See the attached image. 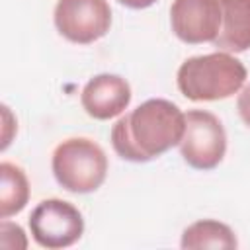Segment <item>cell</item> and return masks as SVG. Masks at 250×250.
Segmentation results:
<instances>
[{"label":"cell","instance_id":"obj_1","mask_svg":"<svg viewBox=\"0 0 250 250\" xmlns=\"http://www.w3.org/2000/svg\"><path fill=\"white\" fill-rule=\"evenodd\" d=\"M186 129V111L164 98H150L111 127L109 141L117 156L129 162H150L178 146Z\"/></svg>","mask_w":250,"mask_h":250},{"label":"cell","instance_id":"obj_2","mask_svg":"<svg viewBox=\"0 0 250 250\" xmlns=\"http://www.w3.org/2000/svg\"><path fill=\"white\" fill-rule=\"evenodd\" d=\"M246 78L248 70L244 62L227 51L189 57L176 72L180 94L191 102L227 100L244 88Z\"/></svg>","mask_w":250,"mask_h":250},{"label":"cell","instance_id":"obj_3","mask_svg":"<svg viewBox=\"0 0 250 250\" xmlns=\"http://www.w3.org/2000/svg\"><path fill=\"white\" fill-rule=\"evenodd\" d=\"M105 150L88 137H70L59 143L51 156L57 184L70 193H92L107 176Z\"/></svg>","mask_w":250,"mask_h":250},{"label":"cell","instance_id":"obj_4","mask_svg":"<svg viewBox=\"0 0 250 250\" xmlns=\"http://www.w3.org/2000/svg\"><path fill=\"white\" fill-rule=\"evenodd\" d=\"M178 146L188 166L203 172L213 170L227 154V131L215 113L207 109H188L184 137Z\"/></svg>","mask_w":250,"mask_h":250},{"label":"cell","instance_id":"obj_5","mask_svg":"<svg viewBox=\"0 0 250 250\" xmlns=\"http://www.w3.org/2000/svg\"><path fill=\"white\" fill-rule=\"evenodd\" d=\"M29 232L41 248H68L82 238L84 217L70 201L59 197L43 199L29 215Z\"/></svg>","mask_w":250,"mask_h":250},{"label":"cell","instance_id":"obj_6","mask_svg":"<svg viewBox=\"0 0 250 250\" xmlns=\"http://www.w3.org/2000/svg\"><path fill=\"white\" fill-rule=\"evenodd\" d=\"M57 31L70 43L90 45L111 27V6L107 0H59L53 10Z\"/></svg>","mask_w":250,"mask_h":250},{"label":"cell","instance_id":"obj_7","mask_svg":"<svg viewBox=\"0 0 250 250\" xmlns=\"http://www.w3.org/2000/svg\"><path fill=\"white\" fill-rule=\"evenodd\" d=\"M170 25L182 43H215L223 25L221 4L219 0H174Z\"/></svg>","mask_w":250,"mask_h":250},{"label":"cell","instance_id":"obj_8","mask_svg":"<svg viewBox=\"0 0 250 250\" xmlns=\"http://www.w3.org/2000/svg\"><path fill=\"white\" fill-rule=\"evenodd\" d=\"M82 109L98 121L121 115L131 104V86L119 74L102 72L92 76L80 94Z\"/></svg>","mask_w":250,"mask_h":250},{"label":"cell","instance_id":"obj_9","mask_svg":"<svg viewBox=\"0 0 250 250\" xmlns=\"http://www.w3.org/2000/svg\"><path fill=\"white\" fill-rule=\"evenodd\" d=\"M223 25L215 47L227 53H244L250 49V0H219Z\"/></svg>","mask_w":250,"mask_h":250},{"label":"cell","instance_id":"obj_10","mask_svg":"<svg viewBox=\"0 0 250 250\" xmlns=\"http://www.w3.org/2000/svg\"><path fill=\"white\" fill-rule=\"evenodd\" d=\"M180 246L188 250H201V248L232 250L238 246V240L234 230L227 223H221L217 219H201L184 229Z\"/></svg>","mask_w":250,"mask_h":250},{"label":"cell","instance_id":"obj_11","mask_svg":"<svg viewBox=\"0 0 250 250\" xmlns=\"http://www.w3.org/2000/svg\"><path fill=\"white\" fill-rule=\"evenodd\" d=\"M29 201V180L21 166L0 162V219H10L25 209Z\"/></svg>","mask_w":250,"mask_h":250},{"label":"cell","instance_id":"obj_12","mask_svg":"<svg viewBox=\"0 0 250 250\" xmlns=\"http://www.w3.org/2000/svg\"><path fill=\"white\" fill-rule=\"evenodd\" d=\"M0 246L6 250H25L27 248V234L10 219L0 221Z\"/></svg>","mask_w":250,"mask_h":250},{"label":"cell","instance_id":"obj_13","mask_svg":"<svg viewBox=\"0 0 250 250\" xmlns=\"http://www.w3.org/2000/svg\"><path fill=\"white\" fill-rule=\"evenodd\" d=\"M2 123H4V127H2V145H0V150L4 152V150L10 146V143H12L14 135H16V131H18L16 117L12 115V111H10V107H8L6 104H2Z\"/></svg>","mask_w":250,"mask_h":250},{"label":"cell","instance_id":"obj_14","mask_svg":"<svg viewBox=\"0 0 250 250\" xmlns=\"http://www.w3.org/2000/svg\"><path fill=\"white\" fill-rule=\"evenodd\" d=\"M236 109H238V115L244 121V125L250 127V84H244V88L238 92Z\"/></svg>","mask_w":250,"mask_h":250},{"label":"cell","instance_id":"obj_15","mask_svg":"<svg viewBox=\"0 0 250 250\" xmlns=\"http://www.w3.org/2000/svg\"><path fill=\"white\" fill-rule=\"evenodd\" d=\"M117 2L131 10H145V8H150L156 0H117Z\"/></svg>","mask_w":250,"mask_h":250}]
</instances>
